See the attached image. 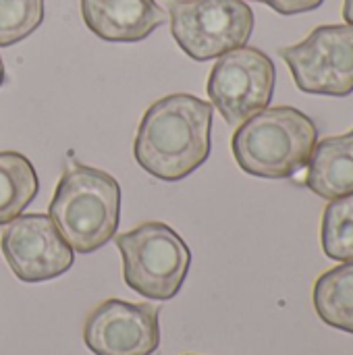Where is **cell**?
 Masks as SVG:
<instances>
[{"instance_id":"cell-5","label":"cell","mask_w":353,"mask_h":355,"mask_svg":"<svg viewBox=\"0 0 353 355\" xmlns=\"http://www.w3.org/2000/svg\"><path fill=\"white\" fill-rule=\"evenodd\" d=\"M171 33L193 60H212L248 44L254 12L243 0H173Z\"/></svg>"},{"instance_id":"cell-14","label":"cell","mask_w":353,"mask_h":355,"mask_svg":"<svg viewBox=\"0 0 353 355\" xmlns=\"http://www.w3.org/2000/svg\"><path fill=\"white\" fill-rule=\"evenodd\" d=\"M322 250L331 260H353V193L331 200L322 214Z\"/></svg>"},{"instance_id":"cell-10","label":"cell","mask_w":353,"mask_h":355,"mask_svg":"<svg viewBox=\"0 0 353 355\" xmlns=\"http://www.w3.org/2000/svg\"><path fill=\"white\" fill-rule=\"evenodd\" d=\"M81 17L106 42H141L169 19L156 0H81Z\"/></svg>"},{"instance_id":"cell-2","label":"cell","mask_w":353,"mask_h":355,"mask_svg":"<svg viewBox=\"0 0 353 355\" xmlns=\"http://www.w3.org/2000/svg\"><path fill=\"white\" fill-rule=\"evenodd\" d=\"M48 210L73 252L94 254L117 235L121 185L106 171L69 156Z\"/></svg>"},{"instance_id":"cell-1","label":"cell","mask_w":353,"mask_h":355,"mask_svg":"<svg viewBox=\"0 0 353 355\" xmlns=\"http://www.w3.org/2000/svg\"><path fill=\"white\" fill-rule=\"evenodd\" d=\"M214 106L191 96L171 94L154 102L139 121L133 156L160 181H181L210 156Z\"/></svg>"},{"instance_id":"cell-3","label":"cell","mask_w":353,"mask_h":355,"mask_svg":"<svg viewBox=\"0 0 353 355\" xmlns=\"http://www.w3.org/2000/svg\"><path fill=\"white\" fill-rule=\"evenodd\" d=\"M314 121L298 108H264L233 133L231 150L239 168L252 177L287 179L302 171L316 146Z\"/></svg>"},{"instance_id":"cell-16","label":"cell","mask_w":353,"mask_h":355,"mask_svg":"<svg viewBox=\"0 0 353 355\" xmlns=\"http://www.w3.org/2000/svg\"><path fill=\"white\" fill-rule=\"evenodd\" d=\"M254 2L268 4L279 15H300V12L316 10L318 6H322L325 0H254Z\"/></svg>"},{"instance_id":"cell-6","label":"cell","mask_w":353,"mask_h":355,"mask_svg":"<svg viewBox=\"0 0 353 355\" xmlns=\"http://www.w3.org/2000/svg\"><path fill=\"white\" fill-rule=\"evenodd\" d=\"M275 81L277 71L270 56L258 48L241 46L218 56L210 71L206 92L221 116L235 127L268 108Z\"/></svg>"},{"instance_id":"cell-9","label":"cell","mask_w":353,"mask_h":355,"mask_svg":"<svg viewBox=\"0 0 353 355\" xmlns=\"http://www.w3.org/2000/svg\"><path fill=\"white\" fill-rule=\"evenodd\" d=\"M160 308L106 300L83 322V343L94 355H154L160 345Z\"/></svg>"},{"instance_id":"cell-18","label":"cell","mask_w":353,"mask_h":355,"mask_svg":"<svg viewBox=\"0 0 353 355\" xmlns=\"http://www.w3.org/2000/svg\"><path fill=\"white\" fill-rule=\"evenodd\" d=\"M4 83V64H2V58H0V87Z\"/></svg>"},{"instance_id":"cell-13","label":"cell","mask_w":353,"mask_h":355,"mask_svg":"<svg viewBox=\"0 0 353 355\" xmlns=\"http://www.w3.org/2000/svg\"><path fill=\"white\" fill-rule=\"evenodd\" d=\"M33 164L19 152H0V225L15 220L37 196Z\"/></svg>"},{"instance_id":"cell-11","label":"cell","mask_w":353,"mask_h":355,"mask_svg":"<svg viewBox=\"0 0 353 355\" xmlns=\"http://www.w3.org/2000/svg\"><path fill=\"white\" fill-rule=\"evenodd\" d=\"M306 185L325 200L353 193V129L343 135L325 137L312 150Z\"/></svg>"},{"instance_id":"cell-7","label":"cell","mask_w":353,"mask_h":355,"mask_svg":"<svg viewBox=\"0 0 353 355\" xmlns=\"http://www.w3.org/2000/svg\"><path fill=\"white\" fill-rule=\"evenodd\" d=\"M279 54L302 92L337 98L353 92V25H320Z\"/></svg>"},{"instance_id":"cell-4","label":"cell","mask_w":353,"mask_h":355,"mask_svg":"<svg viewBox=\"0 0 353 355\" xmlns=\"http://www.w3.org/2000/svg\"><path fill=\"white\" fill-rule=\"evenodd\" d=\"M123 256V279L146 300H173L189 272L187 243L164 223L150 220L112 237Z\"/></svg>"},{"instance_id":"cell-8","label":"cell","mask_w":353,"mask_h":355,"mask_svg":"<svg viewBox=\"0 0 353 355\" xmlns=\"http://www.w3.org/2000/svg\"><path fill=\"white\" fill-rule=\"evenodd\" d=\"M0 252L21 283H44L64 275L75 260L73 248L46 214H19L0 237Z\"/></svg>"},{"instance_id":"cell-12","label":"cell","mask_w":353,"mask_h":355,"mask_svg":"<svg viewBox=\"0 0 353 355\" xmlns=\"http://www.w3.org/2000/svg\"><path fill=\"white\" fill-rule=\"evenodd\" d=\"M314 308L325 324L353 335V260L318 277Z\"/></svg>"},{"instance_id":"cell-15","label":"cell","mask_w":353,"mask_h":355,"mask_svg":"<svg viewBox=\"0 0 353 355\" xmlns=\"http://www.w3.org/2000/svg\"><path fill=\"white\" fill-rule=\"evenodd\" d=\"M44 21V0H0V46L29 37Z\"/></svg>"},{"instance_id":"cell-17","label":"cell","mask_w":353,"mask_h":355,"mask_svg":"<svg viewBox=\"0 0 353 355\" xmlns=\"http://www.w3.org/2000/svg\"><path fill=\"white\" fill-rule=\"evenodd\" d=\"M343 19L347 21V25H353V0L343 2Z\"/></svg>"}]
</instances>
